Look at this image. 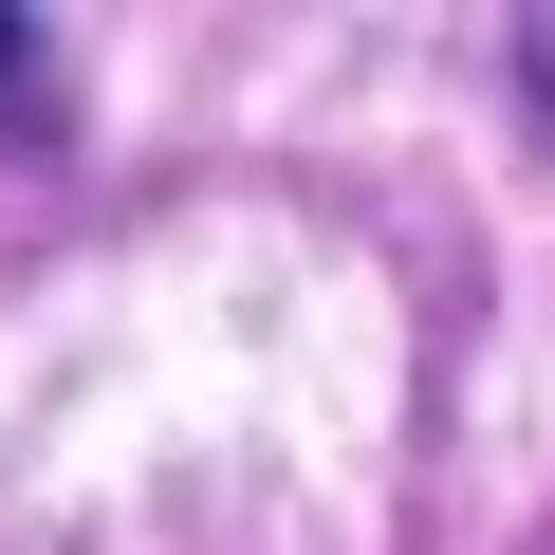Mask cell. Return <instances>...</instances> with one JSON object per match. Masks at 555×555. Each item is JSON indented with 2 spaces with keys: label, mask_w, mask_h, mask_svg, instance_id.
Listing matches in <instances>:
<instances>
[{
  "label": "cell",
  "mask_w": 555,
  "mask_h": 555,
  "mask_svg": "<svg viewBox=\"0 0 555 555\" xmlns=\"http://www.w3.org/2000/svg\"><path fill=\"white\" fill-rule=\"evenodd\" d=\"M518 93H537V130H555V0L518 20Z\"/></svg>",
  "instance_id": "obj_1"
},
{
  "label": "cell",
  "mask_w": 555,
  "mask_h": 555,
  "mask_svg": "<svg viewBox=\"0 0 555 555\" xmlns=\"http://www.w3.org/2000/svg\"><path fill=\"white\" fill-rule=\"evenodd\" d=\"M20 93H38V38H20V20H0V112H20Z\"/></svg>",
  "instance_id": "obj_2"
}]
</instances>
